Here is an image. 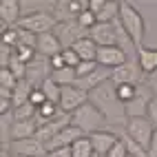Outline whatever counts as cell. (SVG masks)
I'll list each match as a JSON object with an SVG mask.
<instances>
[{"label": "cell", "mask_w": 157, "mask_h": 157, "mask_svg": "<svg viewBox=\"0 0 157 157\" xmlns=\"http://www.w3.org/2000/svg\"><path fill=\"white\" fill-rule=\"evenodd\" d=\"M89 102L104 115V117H106V124L126 128V124H128L126 106L120 102L117 93H115V84L106 82V84H102L100 89H95L93 93H89Z\"/></svg>", "instance_id": "cell-1"}, {"label": "cell", "mask_w": 157, "mask_h": 157, "mask_svg": "<svg viewBox=\"0 0 157 157\" xmlns=\"http://www.w3.org/2000/svg\"><path fill=\"white\" fill-rule=\"evenodd\" d=\"M120 22L126 29L128 38L133 40L135 51L140 47H144L142 42H144V36H146V20L137 11V7L131 5V2H120Z\"/></svg>", "instance_id": "cell-2"}, {"label": "cell", "mask_w": 157, "mask_h": 157, "mask_svg": "<svg viewBox=\"0 0 157 157\" xmlns=\"http://www.w3.org/2000/svg\"><path fill=\"white\" fill-rule=\"evenodd\" d=\"M71 126H75L78 131H82V135H93L98 131H104L106 126V117L93 106L91 102H86L84 106H80L75 113H71Z\"/></svg>", "instance_id": "cell-3"}, {"label": "cell", "mask_w": 157, "mask_h": 157, "mask_svg": "<svg viewBox=\"0 0 157 157\" xmlns=\"http://www.w3.org/2000/svg\"><path fill=\"white\" fill-rule=\"evenodd\" d=\"M56 18L51 11H31V13H25L20 18L18 27L25 29V31H31L36 36H42V33H49V31L56 29Z\"/></svg>", "instance_id": "cell-4"}, {"label": "cell", "mask_w": 157, "mask_h": 157, "mask_svg": "<svg viewBox=\"0 0 157 157\" xmlns=\"http://www.w3.org/2000/svg\"><path fill=\"white\" fill-rule=\"evenodd\" d=\"M124 133H126L137 146H142V148L148 153L151 140H153V135H155V126L151 124L148 117H133V120H128Z\"/></svg>", "instance_id": "cell-5"}, {"label": "cell", "mask_w": 157, "mask_h": 157, "mask_svg": "<svg viewBox=\"0 0 157 157\" xmlns=\"http://www.w3.org/2000/svg\"><path fill=\"white\" fill-rule=\"evenodd\" d=\"M144 80H146V75H144V71L140 69L137 60H128V62H124L122 67L111 71V82H113V84H135V86H142Z\"/></svg>", "instance_id": "cell-6"}, {"label": "cell", "mask_w": 157, "mask_h": 157, "mask_svg": "<svg viewBox=\"0 0 157 157\" xmlns=\"http://www.w3.org/2000/svg\"><path fill=\"white\" fill-rule=\"evenodd\" d=\"M53 33L58 36V40L62 42V47H64V49H71L78 40L86 38L89 31L82 29L78 20H69V22H58L56 29H53Z\"/></svg>", "instance_id": "cell-7"}, {"label": "cell", "mask_w": 157, "mask_h": 157, "mask_svg": "<svg viewBox=\"0 0 157 157\" xmlns=\"http://www.w3.org/2000/svg\"><path fill=\"white\" fill-rule=\"evenodd\" d=\"M2 153H11V155H18V157H44L47 148H44L42 142H38L36 137H31V140L11 142L7 148H2Z\"/></svg>", "instance_id": "cell-8"}, {"label": "cell", "mask_w": 157, "mask_h": 157, "mask_svg": "<svg viewBox=\"0 0 157 157\" xmlns=\"http://www.w3.org/2000/svg\"><path fill=\"white\" fill-rule=\"evenodd\" d=\"M124 62H128V53L122 47H100L98 49V64L102 69H117Z\"/></svg>", "instance_id": "cell-9"}, {"label": "cell", "mask_w": 157, "mask_h": 157, "mask_svg": "<svg viewBox=\"0 0 157 157\" xmlns=\"http://www.w3.org/2000/svg\"><path fill=\"white\" fill-rule=\"evenodd\" d=\"M86 102H89V93L80 91L78 86H64L62 89V98H60V111L71 115L80 106H84Z\"/></svg>", "instance_id": "cell-10"}, {"label": "cell", "mask_w": 157, "mask_h": 157, "mask_svg": "<svg viewBox=\"0 0 157 157\" xmlns=\"http://www.w3.org/2000/svg\"><path fill=\"white\" fill-rule=\"evenodd\" d=\"M51 64H49V58H42V56H38L33 62H29L27 64V82H31L36 89H40V84H42L44 80L51 78Z\"/></svg>", "instance_id": "cell-11"}, {"label": "cell", "mask_w": 157, "mask_h": 157, "mask_svg": "<svg viewBox=\"0 0 157 157\" xmlns=\"http://www.w3.org/2000/svg\"><path fill=\"white\" fill-rule=\"evenodd\" d=\"M80 137H84L82 131H78L75 126H67V128H62L56 137L44 146V148H47V153H49V151H58V148H71V146L75 144Z\"/></svg>", "instance_id": "cell-12"}, {"label": "cell", "mask_w": 157, "mask_h": 157, "mask_svg": "<svg viewBox=\"0 0 157 157\" xmlns=\"http://www.w3.org/2000/svg\"><path fill=\"white\" fill-rule=\"evenodd\" d=\"M89 140L93 144V148H95V155H104V157H106L111 153V148L120 142L115 131H98V133L89 135Z\"/></svg>", "instance_id": "cell-13"}, {"label": "cell", "mask_w": 157, "mask_h": 157, "mask_svg": "<svg viewBox=\"0 0 157 157\" xmlns=\"http://www.w3.org/2000/svg\"><path fill=\"white\" fill-rule=\"evenodd\" d=\"M36 51H38V56H42V58H53V56L62 53V51H64V47H62V42L58 40V36L53 33V31H49V33L38 36Z\"/></svg>", "instance_id": "cell-14"}, {"label": "cell", "mask_w": 157, "mask_h": 157, "mask_svg": "<svg viewBox=\"0 0 157 157\" xmlns=\"http://www.w3.org/2000/svg\"><path fill=\"white\" fill-rule=\"evenodd\" d=\"M106 82H111V71L100 67L95 73H91V75H86V78H80L75 82V86L80 91H84V93H93L95 89H100L102 84H106Z\"/></svg>", "instance_id": "cell-15"}, {"label": "cell", "mask_w": 157, "mask_h": 157, "mask_svg": "<svg viewBox=\"0 0 157 157\" xmlns=\"http://www.w3.org/2000/svg\"><path fill=\"white\" fill-rule=\"evenodd\" d=\"M135 60H137L140 69L144 71L146 78H151L157 73V49H151V47H140L135 51Z\"/></svg>", "instance_id": "cell-16"}, {"label": "cell", "mask_w": 157, "mask_h": 157, "mask_svg": "<svg viewBox=\"0 0 157 157\" xmlns=\"http://www.w3.org/2000/svg\"><path fill=\"white\" fill-rule=\"evenodd\" d=\"M151 100H153V95L144 93V89L140 86L137 98L126 104V117H128V120H133V117H146V115H148V104H151Z\"/></svg>", "instance_id": "cell-17"}, {"label": "cell", "mask_w": 157, "mask_h": 157, "mask_svg": "<svg viewBox=\"0 0 157 157\" xmlns=\"http://www.w3.org/2000/svg\"><path fill=\"white\" fill-rule=\"evenodd\" d=\"M20 2L18 0H2L0 2V18H2V27H13L20 22Z\"/></svg>", "instance_id": "cell-18"}, {"label": "cell", "mask_w": 157, "mask_h": 157, "mask_svg": "<svg viewBox=\"0 0 157 157\" xmlns=\"http://www.w3.org/2000/svg\"><path fill=\"white\" fill-rule=\"evenodd\" d=\"M71 49L80 56L82 62H98V49H100V47L93 42L89 36H86V38H82V40H78V42L73 44Z\"/></svg>", "instance_id": "cell-19"}, {"label": "cell", "mask_w": 157, "mask_h": 157, "mask_svg": "<svg viewBox=\"0 0 157 157\" xmlns=\"http://www.w3.org/2000/svg\"><path fill=\"white\" fill-rule=\"evenodd\" d=\"M38 133V122L36 120H25V122H13L11 128V142H20V140H31Z\"/></svg>", "instance_id": "cell-20"}, {"label": "cell", "mask_w": 157, "mask_h": 157, "mask_svg": "<svg viewBox=\"0 0 157 157\" xmlns=\"http://www.w3.org/2000/svg\"><path fill=\"white\" fill-rule=\"evenodd\" d=\"M51 78H53L58 84L64 89V86H75V82H78V73H75V69L64 67V69H60V71H53V73H51Z\"/></svg>", "instance_id": "cell-21"}, {"label": "cell", "mask_w": 157, "mask_h": 157, "mask_svg": "<svg viewBox=\"0 0 157 157\" xmlns=\"http://www.w3.org/2000/svg\"><path fill=\"white\" fill-rule=\"evenodd\" d=\"M40 91L47 95V100L49 102H53V104H58L60 106V98H62V86L58 84V82L53 80V78H49V80H44L42 84H40Z\"/></svg>", "instance_id": "cell-22"}, {"label": "cell", "mask_w": 157, "mask_h": 157, "mask_svg": "<svg viewBox=\"0 0 157 157\" xmlns=\"http://www.w3.org/2000/svg\"><path fill=\"white\" fill-rule=\"evenodd\" d=\"M93 155H95V148H93V144H91V140L86 135L80 137L71 146V157H93Z\"/></svg>", "instance_id": "cell-23"}, {"label": "cell", "mask_w": 157, "mask_h": 157, "mask_svg": "<svg viewBox=\"0 0 157 157\" xmlns=\"http://www.w3.org/2000/svg\"><path fill=\"white\" fill-rule=\"evenodd\" d=\"M115 93H117L120 102L124 104V106H126L128 102H133L135 98H137L140 86H135V84H115Z\"/></svg>", "instance_id": "cell-24"}, {"label": "cell", "mask_w": 157, "mask_h": 157, "mask_svg": "<svg viewBox=\"0 0 157 157\" xmlns=\"http://www.w3.org/2000/svg\"><path fill=\"white\" fill-rule=\"evenodd\" d=\"M120 18V2H106V7L98 13V22H115Z\"/></svg>", "instance_id": "cell-25"}, {"label": "cell", "mask_w": 157, "mask_h": 157, "mask_svg": "<svg viewBox=\"0 0 157 157\" xmlns=\"http://www.w3.org/2000/svg\"><path fill=\"white\" fill-rule=\"evenodd\" d=\"M36 115H38V109H36L31 102H27V104H22V106H18V109L13 111V120H16V122L36 120Z\"/></svg>", "instance_id": "cell-26"}, {"label": "cell", "mask_w": 157, "mask_h": 157, "mask_svg": "<svg viewBox=\"0 0 157 157\" xmlns=\"http://www.w3.org/2000/svg\"><path fill=\"white\" fill-rule=\"evenodd\" d=\"M5 47H11L16 49L20 44V33H18V27H2V36H0Z\"/></svg>", "instance_id": "cell-27"}, {"label": "cell", "mask_w": 157, "mask_h": 157, "mask_svg": "<svg viewBox=\"0 0 157 157\" xmlns=\"http://www.w3.org/2000/svg\"><path fill=\"white\" fill-rule=\"evenodd\" d=\"M18 82H20V80H18L9 69H0V89H7V91L13 93V89L18 86Z\"/></svg>", "instance_id": "cell-28"}, {"label": "cell", "mask_w": 157, "mask_h": 157, "mask_svg": "<svg viewBox=\"0 0 157 157\" xmlns=\"http://www.w3.org/2000/svg\"><path fill=\"white\" fill-rule=\"evenodd\" d=\"M100 69V64L98 62H80L78 64V69H75V73H78V80L80 78H86V75H91V73H95Z\"/></svg>", "instance_id": "cell-29"}, {"label": "cell", "mask_w": 157, "mask_h": 157, "mask_svg": "<svg viewBox=\"0 0 157 157\" xmlns=\"http://www.w3.org/2000/svg\"><path fill=\"white\" fill-rule=\"evenodd\" d=\"M18 33H20V44H25V47H33L38 44V36L36 33H31V31H25V29H20L18 27Z\"/></svg>", "instance_id": "cell-30"}, {"label": "cell", "mask_w": 157, "mask_h": 157, "mask_svg": "<svg viewBox=\"0 0 157 157\" xmlns=\"http://www.w3.org/2000/svg\"><path fill=\"white\" fill-rule=\"evenodd\" d=\"M62 56H64V62H67V67H71V69H78V64H80V56L75 53L73 49H64L62 51Z\"/></svg>", "instance_id": "cell-31"}, {"label": "cell", "mask_w": 157, "mask_h": 157, "mask_svg": "<svg viewBox=\"0 0 157 157\" xmlns=\"http://www.w3.org/2000/svg\"><path fill=\"white\" fill-rule=\"evenodd\" d=\"M106 157H128V148H126V144L120 140V142L111 148V153H109Z\"/></svg>", "instance_id": "cell-32"}, {"label": "cell", "mask_w": 157, "mask_h": 157, "mask_svg": "<svg viewBox=\"0 0 157 157\" xmlns=\"http://www.w3.org/2000/svg\"><path fill=\"white\" fill-rule=\"evenodd\" d=\"M29 102L33 104L36 109H40V106H42L44 102H49V100H47V95H44V93L40 91V89H33V93H31V98H29Z\"/></svg>", "instance_id": "cell-33"}, {"label": "cell", "mask_w": 157, "mask_h": 157, "mask_svg": "<svg viewBox=\"0 0 157 157\" xmlns=\"http://www.w3.org/2000/svg\"><path fill=\"white\" fill-rule=\"evenodd\" d=\"M146 117L151 120V124L157 128V95H153V100H151V104H148V115Z\"/></svg>", "instance_id": "cell-34"}, {"label": "cell", "mask_w": 157, "mask_h": 157, "mask_svg": "<svg viewBox=\"0 0 157 157\" xmlns=\"http://www.w3.org/2000/svg\"><path fill=\"white\" fill-rule=\"evenodd\" d=\"M49 64H51V71H60V69H64V67H67L64 56L58 53V56H53V58H49Z\"/></svg>", "instance_id": "cell-35"}, {"label": "cell", "mask_w": 157, "mask_h": 157, "mask_svg": "<svg viewBox=\"0 0 157 157\" xmlns=\"http://www.w3.org/2000/svg\"><path fill=\"white\" fill-rule=\"evenodd\" d=\"M106 2H109V0H89V11H93V13L98 16L102 9L106 7Z\"/></svg>", "instance_id": "cell-36"}, {"label": "cell", "mask_w": 157, "mask_h": 157, "mask_svg": "<svg viewBox=\"0 0 157 157\" xmlns=\"http://www.w3.org/2000/svg\"><path fill=\"white\" fill-rule=\"evenodd\" d=\"M44 157H71V148H58V151H49Z\"/></svg>", "instance_id": "cell-37"}, {"label": "cell", "mask_w": 157, "mask_h": 157, "mask_svg": "<svg viewBox=\"0 0 157 157\" xmlns=\"http://www.w3.org/2000/svg\"><path fill=\"white\" fill-rule=\"evenodd\" d=\"M146 86H148V91L153 93V95H157V73L151 78H146Z\"/></svg>", "instance_id": "cell-38"}, {"label": "cell", "mask_w": 157, "mask_h": 157, "mask_svg": "<svg viewBox=\"0 0 157 157\" xmlns=\"http://www.w3.org/2000/svg\"><path fill=\"white\" fill-rule=\"evenodd\" d=\"M148 157H157V128H155V135H153L151 146H148Z\"/></svg>", "instance_id": "cell-39"}, {"label": "cell", "mask_w": 157, "mask_h": 157, "mask_svg": "<svg viewBox=\"0 0 157 157\" xmlns=\"http://www.w3.org/2000/svg\"><path fill=\"white\" fill-rule=\"evenodd\" d=\"M128 157H133V155H128Z\"/></svg>", "instance_id": "cell-40"}]
</instances>
